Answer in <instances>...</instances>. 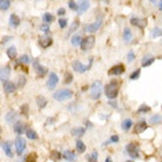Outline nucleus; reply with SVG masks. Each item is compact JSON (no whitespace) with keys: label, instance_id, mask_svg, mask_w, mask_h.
Masks as SVG:
<instances>
[{"label":"nucleus","instance_id":"nucleus-1","mask_svg":"<svg viewBox=\"0 0 162 162\" xmlns=\"http://www.w3.org/2000/svg\"><path fill=\"white\" fill-rule=\"evenodd\" d=\"M118 93H119V82L116 80H112L105 87V94H106L108 99L113 100V99L116 98Z\"/></svg>","mask_w":162,"mask_h":162},{"label":"nucleus","instance_id":"nucleus-2","mask_svg":"<svg viewBox=\"0 0 162 162\" xmlns=\"http://www.w3.org/2000/svg\"><path fill=\"white\" fill-rule=\"evenodd\" d=\"M102 92V82L101 81H94L91 87V98L93 100H98L101 96Z\"/></svg>","mask_w":162,"mask_h":162},{"label":"nucleus","instance_id":"nucleus-3","mask_svg":"<svg viewBox=\"0 0 162 162\" xmlns=\"http://www.w3.org/2000/svg\"><path fill=\"white\" fill-rule=\"evenodd\" d=\"M72 96H73V92L69 89H59L53 94L54 100H56V101H64Z\"/></svg>","mask_w":162,"mask_h":162},{"label":"nucleus","instance_id":"nucleus-4","mask_svg":"<svg viewBox=\"0 0 162 162\" xmlns=\"http://www.w3.org/2000/svg\"><path fill=\"white\" fill-rule=\"evenodd\" d=\"M94 44H95V37L94 35H88L85 39H82L80 47L82 51H88V50H91L94 46Z\"/></svg>","mask_w":162,"mask_h":162},{"label":"nucleus","instance_id":"nucleus-5","mask_svg":"<svg viewBox=\"0 0 162 162\" xmlns=\"http://www.w3.org/2000/svg\"><path fill=\"white\" fill-rule=\"evenodd\" d=\"M92 62H93V59H91V60H89V64H88L87 66H85V65H82V62H80L79 60H75V61H73L72 66H73V69H74L75 72H78V73H85L86 70H88V69L91 68Z\"/></svg>","mask_w":162,"mask_h":162},{"label":"nucleus","instance_id":"nucleus-6","mask_svg":"<svg viewBox=\"0 0 162 162\" xmlns=\"http://www.w3.org/2000/svg\"><path fill=\"white\" fill-rule=\"evenodd\" d=\"M126 150H127L128 155L134 159L139 156V145L137 143H128L126 147Z\"/></svg>","mask_w":162,"mask_h":162},{"label":"nucleus","instance_id":"nucleus-7","mask_svg":"<svg viewBox=\"0 0 162 162\" xmlns=\"http://www.w3.org/2000/svg\"><path fill=\"white\" fill-rule=\"evenodd\" d=\"M26 148V141L25 139H22L21 136H18L15 139V149L18 154H22V152Z\"/></svg>","mask_w":162,"mask_h":162},{"label":"nucleus","instance_id":"nucleus-8","mask_svg":"<svg viewBox=\"0 0 162 162\" xmlns=\"http://www.w3.org/2000/svg\"><path fill=\"white\" fill-rule=\"evenodd\" d=\"M58 82H59V76L56 75V73L51 72L50 78H48V80H47V87H48V89H54V88L56 87Z\"/></svg>","mask_w":162,"mask_h":162},{"label":"nucleus","instance_id":"nucleus-9","mask_svg":"<svg viewBox=\"0 0 162 162\" xmlns=\"http://www.w3.org/2000/svg\"><path fill=\"white\" fill-rule=\"evenodd\" d=\"M123 72H124V66H123L122 64H119V65H115V66H113V67L110 68V69L108 70V74H109V75H115V76H118V75H121Z\"/></svg>","mask_w":162,"mask_h":162},{"label":"nucleus","instance_id":"nucleus-10","mask_svg":"<svg viewBox=\"0 0 162 162\" xmlns=\"http://www.w3.org/2000/svg\"><path fill=\"white\" fill-rule=\"evenodd\" d=\"M130 24L134 25V26H137L139 28H145V27L147 26V20L146 19L137 18V16H133L130 19Z\"/></svg>","mask_w":162,"mask_h":162},{"label":"nucleus","instance_id":"nucleus-11","mask_svg":"<svg viewBox=\"0 0 162 162\" xmlns=\"http://www.w3.org/2000/svg\"><path fill=\"white\" fill-rule=\"evenodd\" d=\"M10 74H11V67L10 66H5V67H1V72H0V79L4 82L8 81L10 78Z\"/></svg>","mask_w":162,"mask_h":162},{"label":"nucleus","instance_id":"nucleus-12","mask_svg":"<svg viewBox=\"0 0 162 162\" xmlns=\"http://www.w3.org/2000/svg\"><path fill=\"white\" fill-rule=\"evenodd\" d=\"M52 39L46 34V35H42L39 38V44H40V46L42 48H48L51 45H52Z\"/></svg>","mask_w":162,"mask_h":162},{"label":"nucleus","instance_id":"nucleus-13","mask_svg":"<svg viewBox=\"0 0 162 162\" xmlns=\"http://www.w3.org/2000/svg\"><path fill=\"white\" fill-rule=\"evenodd\" d=\"M147 129V123L145 120H141L140 122H137L134 127V133L135 134H141L142 132H145Z\"/></svg>","mask_w":162,"mask_h":162},{"label":"nucleus","instance_id":"nucleus-14","mask_svg":"<svg viewBox=\"0 0 162 162\" xmlns=\"http://www.w3.org/2000/svg\"><path fill=\"white\" fill-rule=\"evenodd\" d=\"M101 20H98V21H95V22H93V24H89V25H86L85 26V31L86 32H96L99 28H100V26H101Z\"/></svg>","mask_w":162,"mask_h":162},{"label":"nucleus","instance_id":"nucleus-15","mask_svg":"<svg viewBox=\"0 0 162 162\" xmlns=\"http://www.w3.org/2000/svg\"><path fill=\"white\" fill-rule=\"evenodd\" d=\"M33 66H34V69H35V72L38 73V75H41V76H44L46 73H47V68L44 67V66H41L40 64L38 62V61H34L33 62Z\"/></svg>","mask_w":162,"mask_h":162},{"label":"nucleus","instance_id":"nucleus-16","mask_svg":"<svg viewBox=\"0 0 162 162\" xmlns=\"http://www.w3.org/2000/svg\"><path fill=\"white\" fill-rule=\"evenodd\" d=\"M11 142H8V141H6V142H2L1 143V147L4 149V152H5V154L8 156V158H12L13 156V153H12V149H11Z\"/></svg>","mask_w":162,"mask_h":162},{"label":"nucleus","instance_id":"nucleus-17","mask_svg":"<svg viewBox=\"0 0 162 162\" xmlns=\"http://www.w3.org/2000/svg\"><path fill=\"white\" fill-rule=\"evenodd\" d=\"M2 85H4V91L6 93H8V94L10 93H13L14 91H15V85H14L12 81H6Z\"/></svg>","mask_w":162,"mask_h":162},{"label":"nucleus","instance_id":"nucleus-18","mask_svg":"<svg viewBox=\"0 0 162 162\" xmlns=\"http://www.w3.org/2000/svg\"><path fill=\"white\" fill-rule=\"evenodd\" d=\"M16 118H18V115H16V113L14 110H10L5 115V120H6V122H8V123H13L16 120Z\"/></svg>","mask_w":162,"mask_h":162},{"label":"nucleus","instance_id":"nucleus-19","mask_svg":"<svg viewBox=\"0 0 162 162\" xmlns=\"http://www.w3.org/2000/svg\"><path fill=\"white\" fill-rule=\"evenodd\" d=\"M26 126L22 123V122H16L15 124H14V132L16 133V134H22L24 132H26Z\"/></svg>","mask_w":162,"mask_h":162},{"label":"nucleus","instance_id":"nucleus-20","mask_svg":"<svg viewBox=\"0 0 162 162\" xmlns=\"http://www.w3.org/2000/svg\"><path fill=\"white\" fill-rule=\"evenodd\" d=\"M10 24H11V26L18 27L20 25V18L16 14H11V16H10Z\"/></svg>","mask_w":162,"mask_h":162},{"label":"nucleus","instance_id":"nucleus-21","mask_svg":"<svg viewBox=\"0 0 162 162\" xmlns=\"http://www.w3.org/2000/svg\"><path fill=\"white\" fill-rule=\"evenodd\" d=\"M64 159L66 160V161H74L75 160V158H76V155L72 152V150H66V152H64Z\"/></svg>","mask_w":162,"mask_h":162},{"label":"nucleus","instance_id":"nucleus-22","mask_svg":"<svg viewBox=\"0 0 162 162\" xmlns=\"http://www.w3.org/2000/svg\"><path fill=\"white\" fill-rule=\"evenodd\" d=\"M6 54H7V56L11 59V60H14L15 58H16V54H18V52H16V48L14 47V46H11L7 51H6Z\"/></svg>","mask_w":162,"mask_h":162},{"label":"nucleus","instance_id":"nucleus-23","mask_svg":"<svg viewBox=\"0 0 162 162\" xmlns=\"http://www.w3.org/2000/svg\"><path fill=\"white\" fill-rule=\"evenodd\" d=\"M88 7H89V2H88V1H81L80 4H79L78 13L82 14L83 12H85V11H87V10H88Z\"/></svg>","mask_w":162,"mask_h":162},{"label":"nucleus","instance_id":"nucleus-24","mask_svg":"<svg viewBox=\"0 0 162 162\" xmlns=\"http://www.w3.org/2000/svg\"><path fill=\"white\" fill-rule=\"evenodd\" d=\"M85 132H86V129L83 128V127H78V128H73L72 130H70V133L73 136H81V135L85 134Z\"/></svg>","mask_w":162,"mask_h":162},{"label":"nucleus","instance_id":"nucleus-25","mask_svg":"<svg viewBox=\"0 0 162 162\" xmlns=\"http://www.w3.org/2000/svg\"><path fill=\"white\" fill-rule=\"evenodd\" d=\"M132 126H133V121L130 120V119H126V120H123V122H122L121 127L123 130H129L130 128H132Z\"/></svg>","mask_w":162,"mask_h":162},{"label":"nucleus","instance_id":"nucleus-26","mask_svg":"<svg viewBox=\"0 0 162 162\" xmlns=\"http://www.w3.org/2000/svg\"><path fill=\"white\" fill-rule=\"evenodd\" d=\"M150 37L152 38H158V37H162V28L160 27H154L150 32Z\"/></svg>","mask_w":162,"mask_h":162},{"label":"nucleus","instance_id":"nucleus-27","mask_svg":"<svg viewBox=\"0 0 162 162\" xmlns=\"http://www.w3.org/2000/svg\"><path fill=\"white\" fill-rule=\"evenodd\" d=\"M81 41H82V39H81L80 34H75L70 39V42H72L73 46H79V45H81Z\"/></svg>","mask_w":162,"mask_h":162},{"label":"nucleus","instance_id":"nucleus-28","mask_svg":"<svg viewBox=\"0 0 162 162\" xmlns=\"http://www.w3.org/2000/svg\"><path fill=\"white\" fill-rule=\"evenodd\" d=\"M37 105H38V107L39 108L46 107V105H47V100H46L44 96H38V98H37Z\"/></svg>","mask_w":162,"mask_h":162},{"label":"nucleus","instance_id":"nucleus-29","mask_svg":"<svg viewBox=\"0 0 162 162\" xmlns=\"http://www.w3.org/2000/svg\"><path fill=\"white\" fill-rule=\"evenodd\" d=\"M26 135L29 140H37V139H38V134H37L33 129H31V128H27Z\"/></svg>","mask_w":162,"mask_h":162},{"label":"nucleus","instance_id":"nucleus-30","mask_svg":"<svg viewBox=\"0 0 162 162\" xmlns=\"http://www.w3.org/2000/svg\"><path fill=\"white\" fill-rule=\"evenodd\" d=\"M78 27H79V21H78V20H74V21L72 22L70 27H69V31H68V33H67V37H69L73 32H75V31L78 29Z\"/></svg>","mask_w":162,"mask_h":162},{"label":"nucleus","instance_id":"nucleus-31","mask_svg":"<svg viewBox=\"0 0 162 162\" xmlns=\"http://www.w3.org/2000/svg\"><path fill=\"white\" fill-rule=\"evenodd\" d=\"M154 58L153 56H146V58H143V60H142V66L143 67H147V66H150L153 62H154Z\"/></svg>","mask_w":162,"mask_h":162},{"label":"nucleus","instance_id":"nucleus-32","mask_svg":"<svg viewBox=\"0 0 162 162\" xmlns=\"http://www.w3.org/2000/svg\"><path fill=\"white\" fill-rule=\"evenodd\" d=\"M10 6H11V1L10 0H1L0 1V8H1V11L8 10Z\"/></svg>","mask_w":162,"mask_h":162},{"label":"nucleus","instance_id":"nucleus-33","mask_svg":"<svg viewBox=\"0 0 162 162\" xmlns=\"http://www.w3.org/2000/svg\"><path fill=\"white\" fill-rule=\"evenodd\" d=\"M42 18H44V21H45L46 24H51V22L54 21V16L51 13H45Z\"/></svg>","mask_w":162,"mask_h":162},{"label":"nucleus","instance_id":"nucleus-34","mask_svg":"<svg viewBox=\"0 0 162 162\" xmlns=\"http://www.w3.org/2000/svg\"><path fill=\"white\" fill-rule=\"evenodd\" d=\"M76 150H78L79 153H83V152L86 150V146H85V143H83L81 140H78V141H76Z\"/></svg>","mask_w":162,"mask_h":162},{"label":"nucleus","instance_id":"nucleus-35","mask_svg":"<svg viewBox=\"0 0 162 162\" xmlns=\"http://www.w3.org/2000/svg\"><path fill=\"white\" fill-rule=\"evenodd\" d=\"M123 39L126 41L132 40V32H130L129 28H124V31H123Z\"/></svg>","mask_w":162,"mask_h":162},{"label":"nucleus","instance_id":"nucleus-36","mask_svg":"<svg viewBox=\"0 0 162 162\" xmlns=\"http://www.w3.org/2000/svg\"><path fill=\"white\" fill-rule=\"evenodd\" d=\"M86 159L89 162H98V153L96 152H93L92 154H88L86 156Z\"/></svg>","mask_w":162,"mask_h":162},{"label":"nucleus","instance_id":"nucleus-37","mask_svg":"<svg viewBox=\"0 0 162 162\" xmlns=\"http://www.w3.org/2000/svg\"><path fill=\"white\" fill-rule=\"evenodd\" d=\"M51 159H52L53 161H59V160L61 159V154H60L59 152H56V150H53V152L51 153Z\"/></svg>","mask_w":162,"mask_h":162},{"label":"nucleus","instance_id":"nucleus-38","mask_svg":"<svg viewBox=\"0 0 162 162\" xmlns=\"http://www.w3.org/2000/svg\"><path fill=\"white\" fill-rule=\"evenodd\" d=\"M161 121H162V118L160 115H154V116L150 118V123L152 124H158V123H160Z\"/></svg>","mask_w":162,"mask_h":162},{"label":"nucleus","instance_id":"nucleus-39","mask_svg":"<svg viewBox=\"0 0 162 162\" xmlns=\"http://www.w3.org/2000/svg\"><path fill=\"white\" fill-rule=\"evenodd\" d=\"M140 73H141V70L137 68V69H135L134 72L130 74V80H136V79H139V76H140Z\"/></svg>","mask_w":162,"mask_h":162},{"label":"nucleus","instance_id":"nucleus-40","mask_svg":"<svg viewBox=\"0 0 162 162\" xmlns=\"http://www.w3.org/2000/svg\"><path fill=\"white\" fill-rule=\"evenodd\" d=\"M68 6H69V8L73 10V11H78V8H79V5H76V2L73 1V0L68 1Z\"/></svg>","mask_w":162,"mask_h":162},{"label":"nucleus","instance_id":"nucleus-41","mask_svg":"<svg viewBox=\"0 0 162 162\" xmlns=\"http://www.w3.org/2000/svg\"><path fill=\"white\" fill-rule=\"evenodd\" d=\"M20 62H21V64H29V62H31V58H29L27 54H24V55H21V58H20Z\"/></svg>","mask_w":162,"mask_h":162},{"label":"nucleus","instance_id":"nucleus-42","mask_svg":"<svg viewBox=\"0 0 162 162\" xmlns=\"http://www.w3.org/2000/svg\"><path fill=\"white\" fill-rule=\"evenodd\" d=\"M72 81H73V75H72V73L67 72L65 74V83H70Z\"/></svg>","mask_w":162,"mask_h":162},{"label":"nucleus","instance_id":"nucleus-43","mask_svg":"<svg viewBox=\"0 0 162 162\" xmlns=\"http://www.w3.org/2000/svg\"><path fill=\"white\" fill-rule=\"evenodd\" d=\"M134 59H135L134 52H133V51H129V52L127 53V61H128V62H132Z\"/></svg>","mask_w":162,"mask_h":162},{"label":"nucleus","instance_id":"nucleus-44","mask_svg":"<svg viewBox=\"0 0 162 162\" xmlns=\"http://www.w3.org/2000/svg\"><path fill=\"white\" fill-rule=\"evenodd\" d=\"M149 109H150V108H149L148 106H146V105H142L141 107L137 109V112H139V113H147V112H149Z\"/></svg>","mask_w":162,"mask_h":162},{"label":"nucleus","instance_id":"nucleus-45","mask_svg":"<svg viewBox=\"0 0 162 162\" xmlns=\"http://www.w3.org/2000/svg\"><path fill=\"white\" fill-rule=\"evenodd\" d=\"M25 162H37V160H35V155H34V154H29V155L26 158Z\"/></svg>","mask_w":162,"mask_h":162},{"label":"nucleus","instance_id":"nucleus-46","mask_svg":"<svg viewBox=\"0 0 162 162\" xmlns=\"http://www.w3.org/2000/svg\"><path fill=\"white\" fill-rule=\"evenodd\" d=\"M13 38L11 37V35H5L2 39H1V45H5V44H7L10 40H12Z\"/></svg>","mask_w":162,"mask_h":162},{"label":"nucleus","instance_id":"nucleus-47","mask_svg":"<svg viewBox=\"0 0 162 162\" xmlns=\"http://www.w3.org/2000/svg\"><path fill=\"white\" fill-rule=\"evenodd\" d=\"M28 110H29L28 105H22V106H21V113H22L24 115H28Z\"/></svg>","mask_w":162,"mask_h":162},{"label":"nucleus","instance_id":"nucleus-48","mask_svg":"<svg viewBox=\"0 0 162 162\" xmlns=\"http://www.w3.org/2000/svg\"><path fill=\"white\" fill-rule=\"evenodd\" d=\"M25 83H26V78L25 76H20L19 78V82H18V86L19 87H22Z\"/></svg>","mask_w":162,"mask_h":162},{"label":"nucleus","instance_id":"nucleus-49","mask_svg":"<svg viewBox=\"0 0 162 162\" xmlns=\"http://www.w3.org/2000/svg\"><path fill=\"white\" fill-rule=\"evenodd\" d=\"M40 28H41V31H42V32H45L46 34L50 32V26H48V24H44V25H41Z\"/></svg>","mask_w":162,"mask_h":162},{"label":"nucleus","instance_id":"nucleus-50","mask_svg":"<svg viewBox=\"0 0 162 162\" xmlns=\"http://www.w3.org/2000/svg\"><path fill=\"white\" fill-rule=\"evenodd\" d=\"M59 25H60L61 28H65V27L67 26V20L66 19H60L59 20Z\"/></svg>","mask_w":162,"mask_h":162},{"label":"nucleus","instance_id":"nucleus-51","mask_svg":"<svg viewBox=\"0 0 162 162\" xmlns=\"http://www.w3.org/2000/svg\"><path fill=\"white\" fill-rule=\"evenodd\" d=\"M109 141H110V142H118V141H119V136H118V135H113V136H110Z\"/></svg>","mask_w":162,"mask_h":162},{"label":"nucleus","instance_id":"nucleus-52","mask_svg":"<svg viewBox=\"0 0 162 162\" xmlns=\"http://www.w3.org/2000/svg\"><path fill=\"white\" fill-rule=\"evenodd\" d=\"M58 14H59V15H64V14H65V8H62V7L59 8V10H58Z\"/></svg>","mask_w":162,"mask_h":162},{"label":"nucleus","instance_id":"nucleus-53","mask_svg":"<svg viewBox=\"0 0 162 162\" xmlns=\"http://www.w3.org/2000/svg\"><path fill=\"white\" fill-rule=\"evenodd\" d=\"M105 162H112V159H110V158H106Z\"/></svg>","mask_w":162,"mask_h":162},{"label":"nucleus","instance_id":"nucleus-54","mask_svg":"<svg viewBox=\"0 0 162 162\" xmlns=\"http://www.w3.org/2000/svg\"><path fill=\"white\" fill-rule=\"evenodd\" d=\"M159 8L162 11V1H160V2H159Z\"/></svg>","mask_w":162,"mask_h":162},{"label":"nucleus","instance_id":"nucleus-55","mask_svg":"<svg viewBox=\"0 0 162 162\" xmlns=\"http://www.w3.org/2000/svg\"><path fill=\"white\" fill-rule=\"evenodd\" d=\"M126 162H133V161H126Z\"/></svg>","mask_w":162,"mask_h":162}]
</instances>
